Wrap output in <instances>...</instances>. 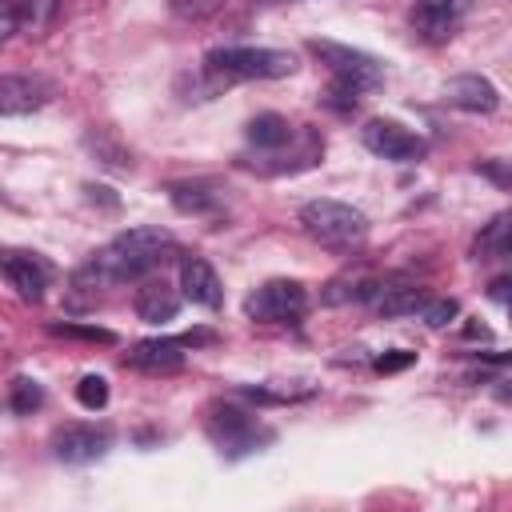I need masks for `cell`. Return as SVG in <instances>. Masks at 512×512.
I'll return each instance as SVG.
<instances>
[{
  "label": "cell",
  "mask_w": 512,
  "mask_h": 512,
  "mask_svg": "<svg viewBox=\"0 0 512 512\" xmlns=\"http://www.w3.org/2000/svg\"><path fill=\"white\" fill-rule=\"evenodd\" d=\"M172 248H176V236H172L168 228L144 224V228L120 232L108 248H100V252L88 260V268L96 272L100 284H120V280H136V276L160 268Z\"/></svg>",
  "instance_id": "cell-1"
},
{
  "label": "cell",
  "mask_w": 512,
  "mask_h": 512,
  "mask_svg": "<svg viewBox=\"0 0 512 512\" xmlns=\"http://www.w3.org/2000/svg\"><path fill=\"white\" fill-rule=\"evenodd\" d=\"M300 224L312 240H320L328 248H352L368 236V216L360 208H352L344 200H328V196L308 200L300 208Z\"/></svg>",
  "instance_id": "cell-2"
},
{
  "label": "cell",
  "mask_w": 512,
  "mask_h": 512,
  "mask_svg": "<svg viewBox=\"0 0 512 512\" xmlns=\"http://www.w3.org/2000/svg\"><path fill=\"white\" fill-rule=\"evenodd\" d=\"M204 68L224 80H280L296 72V56L284 48H212Z\"/></svg>",
  "instance_id": "cell-3"
},
{
  "label": "cell",
  "mask_w": 512,
  "mask_h": 512,
  "mask_svg": "<svg viewBox=\"0 0 512 512\" xmlns=\"http://www.w3.org/2000/svg\"><path fill=\"white\" fill-rule=\"evenodd\" d=\"M308 52L320 56V64L352 92H376L384 84V64L372 52H360V48H348L336 40H308Z\"/></svg>",
  "instance_id": "cell-4"
},
{
  "label": "cell",
  "mask_w": 512,
  "mask_h": 512,
  "mask_svg": "<svg viewBox=\"0 0 512 512\" xmlns=\"http://www.w3.org/2000/svg\"><path fill=\"white\" fill-rule=\"evenodd\" d=\"M304 304H308V292L300 280H268L244 300V316L256 324H280V320H296Z\"/></svg>",
  "instance_id": "cell-5"
},
{
  "label": "cell",
  "mask_w": 512,
  "mask_h": 512,
  "mask_svg": "<svg viewBox=\"0 0 512 512\" xmlns=\"http://www.w3.org/2000/svg\"><path fill=\"white\" fill-rule=\"evenodd\" d=\"M360 140H364L368 152H376V156H384V160H396V164H416V160H424V152H428V144H424L412 128H404L400 120H384V116L368 120V124L360 128Z\"/></svg>",
  "instance_id": "cell-6"
},
{
  "label": "cell",
  "mask_w": 512,
  "mask_h": 512,
  "mask_svg": "<svg viewBox=\"0 0 512 512\" xmlns=\"http://www.w3.org/2000/svg\"><path fill=\"white\" fill-rule=\"evenodd\" d=\"M108 428H96V424H64L52 432V452L56 460L64 464H88V460H100L108 452Z\"/></svg>",
  "instance_id": "cell-7"
},
{
  "label": "cell",
  "mask_w": 512,
  "mask_h": 512,
  "mask_svg": "<svg viewBox=\"0 0 512 512\" xmlns=\"http://www.w3.org/2000/svg\"><path fill=\"white\" fill-rule=\"evenodd\" d=\"M208 432H212L216 444L228 448V452H252L256 440H272V432H260L256 420H252L248 412L232 408V404L212 408V416H208Z\"/></svg>",
  "instance_id": "cell-8"
},
{
  "label": "cell",
  "mask_w": 512,
  "mask_h": 512,
  "mask_svg": "<svg viewBox=\"0 0 512 512\" xmlns=\"http://www.w3.org/2000/svg\"><path fill=\"white\" fill-rule=\"evenodd\" d=\"M184 360H188V352H184V340H176V336H152V340H140L128 348V364L148 376H172L184 368Z\"/></svg>",
  "instance_id": "cell-9"
},
{
  "label": "cell",
  "mask_w": 512,
  "mask_h": 512,
  "mask_svg": "<svg viewBox=\"0 0 512 512\" xmlns=\"http://www.w3.org/2000/svg\"><path fill=\"white\" fill-rule=\"evenodd\" d=\"M56 96V84L44 76H0V116H28Z\"/></svg>",
  "instance_id": "cell-10"
},
{
  "label": "cell",
  "mask_w": 512,
  "mask_h": 512,
  "mask_svg": "<svg viewBox=\"0 0 512 512\" xmlns=\"http://www.w3.org/2000/svg\"><path fill=\"white\" fill-rule=\"evenodd\" d=\"M0 272L8 276V284L24 296V300H44V288H48V276L52 268L36 256V252H4L0 256Z\"/></svg>",
  "instance_id": "cell-11"
},
{
  "label": "cell",
  "mask_w": 512,
  "mask_h": 512,
  "mask_svg": "<svg viewBox=\"0 0 512 512\" xmlns=\"http://www.w3.org/2000/svg\"><path fill=\"white\" fill-rule=\"evenodd\" d=\"M180 296L200 304V308H212V312L224 304L220 276L204 256H184V264H180Z\"/></svg>",
  "instance_id": "cell-12"
},
{
  "label": "cell",
  "mask_w": 512,
  "mask_h": 512,
  "mask_svg": "<svg viewBox=\"0 0 512 512\" xmlns=\"http://www.w3.org/2000/svg\"><path fill=\"white\" fill-rule=\"evenodd\" d=\"M444 100H448L452 108H464V112H484V116L500 108V92H496V84H492L488 76H480V72L452 76V80L444 84Z\"/></svg>",
  "instance_id": "cell-13"
},
{
  "label": "cell",
  "mask_w": 512,
  "mask_h": 512,
  "mask_svg": "<svg viewBox=\"0 0 512 512\" xmlns=\"http://www.w3.org/2000/svg\"><path fill=\"white\" fill-rule=\"evenodd\" d=\"M180 300H184V296H180L172 284H164V280H148L144 288H136V316H140L144 324L176 320Z\"/></svg>",
  "instance_id": "cell-14"
},
{
  "label": "cell",
  "mask_w": 512,
  "mask_h": 512,
  "mask_svg": "<svg viewBox=\"0 0 512 512\" xmlns=\"http://www.w3.org/2000/svg\"><path fill=\"white\" fill-rule=\"evenodd\" d=\"M424 300H428V288H420V284H400V288L380 284V288L372 292V308H376L384 320L416 316V312L424 308Z\"/></svg>",
  "instance_id": "cell-15"
},
{
  "label": "cell",
  "mask_w": 512,
  "mask_h": 512,
  "mask_svg": "<svg viewBox=\"0 0 512 512\" xmlns=\"http://www.w3.org/2000/svg\"><path fill=\"white\" fill-rule=\"evenodd\" d=\"M244 136H248V144L264 148V152H280V148L296 136V128H292L280 112H260V116H252V120H248Z\"/></svg>",
  "instance_id": "cell-16"
},
{
  "label": "cell",
  "mask_w": 512,
  "mask_h": 512,
  "mask_svg": "<svg viewBox=\"0 0 512 512\" xmlns=\"http://www.w3.org/2000/svg\"><path fill=\"white\" fill-rule=\"evenodd\" d=\"M168 196H172V204H176L180 212H188V216H204V212H212V208L220 204V188L208 184V180H176V184L168 188Z\"/></svg>",
  "instance_id": "cell-17"
},
{
  "label": "cell",
  "mask_w": 512,
  "mask_h": 512,
  "mask_svg": "<svg viewBox=\"0 0 512 512\" xmlns=\"http://www.w3.org/2000/svg\"><path fill=\"white\" fill-rule=\"evenodd\" d=\"M56 8H60V0H20L16 20H20L24 32H44L56 20Z\"/></svg>",
  "instance_id": "cell-18"
},
{
  "label": "cell",
  "mask_w": 512,
  "mask_h": 512,
  "mask_svg": "<svg viewBox=\"0 0 512 512\" xmlns=\"http://www.w3.org/2000/svg\"><path fill=\"white\" fill-rule=\"evenodd\" d=\"M476 256L480 260H504L508 256V216L500 212L488 228H484V236L476 240Z\"/></svg>",
  "instance_id": "cell-19"
},
{
  "label": "cell",
  "mask_w": 512,
  "mask_h": 512,
  "mask_svg": "<svg viewBox=\"0 0 512 512\" xmlns=\"http://www.w3.org/2000/svg\"><path fill=\"white\" fill-rule=\"evenodd\" d=\"M412 24H416V32H420L424 40H432V44H444V40H452V32H456V20H452V16L424 12V8H412Z\"/></svg>",
  "instance_id": "cell-20"
},
{
  "label": "cell",
  "mask_w": 512,
  "mask_h": 512,
  "mask_svg": "<svg viewBox=\"0 0 512 512\" xmlns=\"http://www.w3.org/2000/svg\"><path fill=\"white\" fill-rule=\"evenodd\" d=\"M460 316V304L452 300V296H444V300H424V308H420V320H424V328H432V332H440V328H448L452 320Z\"/></svg>",
  "instance_id": "cell-21"
},
{
  "label": "cell",
  "mask_w": 512,
  "mask_h": 512,
  "mask_svg": "<svg viewBox=\"0 0 512 512\" xmlns=\"http://www.w3.org/2000/svg\"><path fill=\"white\" fill-rule=\"evenodd\" d=\"M52 336H68V340H84V344H116V332L96 328V324H48Z\"/></svg>",
  "instance_id": "cell-22"
},
{
  "label": "cell",
  "mask_w": 512,
  "mask_h": 512,
  "mask_svg": "<svg viewBox=\"0 0 512 512\" xmlns=\"http://www.w3.org/2000/svg\"><path fill=\"white\" fill-rule=\"evenodd\" d=\"M40 404H44V388H40L36 380H28V376H16V380H12V408H16L20 416H32Z\"/></svg>",
  "instance_id": "cell-23"
},
{
  "label": "cell",
  "mask_w": 512,
  "mask_h": 512,
  "mask_svg": "<svg viewBox=\"0 0 512 512\" xmlns=\"http://www.w3.org/2000/svg\"><path fill=\"white\" fill-rule=\"evenodd\" d=\"M76 400H80L88 412L104 408V404H108V380H104V376H96V372L80 376V384H76Z\"/></svg>",
  "instance_id": "cell-24"
},
{
  "label": "cell",
  "mask_w": 512,
  "mask_h": 512,
  "mask_svg": "<svg viewBox=\"0 0 512 512\" xmlns=\"http://www.w3.org/2000/svg\"><path fill=\"white\" fill-rule=\"evenodd\" d=\"M168 8H172L180 20H208L212 12L224 8V0H168Z\"/></svg>",
  "instance_id": "cell-25"
},
{
  "label": "cell",
  "mask_w": 512,
  "mask_h": 512,
  "mask_svg": "<svg viewBox=\"0 0 512 512\" xmlns=\"http://www.w3.org/2000/svg\"><path fill=\"white\" fill-rule=\"evenodd\" d=\"M416 8H424V12H440V16L460 20V16L472 8V0H416Z\"/></svg>",
  "instance_id": "cell-26"
},
{
  "label": "cell",
  "mask_w": 512,
  "mask_h": 512,
  "mask_svg": "<svg viewBox=\"0 0 512 512\" xmlns=\"http://www.w3.org/2000/svg\"><path fill=\"white\" fill-rule=\"evenodd\" d=\"M416 360V352H404V348H396V352H384V356H376V372H400V368H408Z\"/></svg>",
  "instance_id": "cell-27"
},
{
  "label": "cell",
  "mask_w": 512,
  "mask_h": 512,
  "mask_svg": "<svg viewBox=\"0 0 512 512\" xmlns=\"http://www.w3.org/2000/svg\"><path fill=\"white\" fill-rule=\"evenodd\" d=\"M356 96H360V92H352L348 84H340V80H336V84H332V92H328V104H332V108H340V112H348V108H356Z\"/></svg>",
  "instance_id": "cell-28"
},
{
  "label": "cell",
  "mask_w": 512,
  "mask_h": 512,
  "mask_svg": "<svg viewBox=\"0 0 512 512\" xmlns=\"http://www.w3.org/2000/svg\"><path fill=\"white\" fill-rule=\"evenodd\" d=\"M16 28H20V20H16V4H0V40H8Z\"/></svg>",
  "instance_id": "cell-29"
},
{
  "label": "cell",
  "mask_w": 512,
  "mask_h": 512,
  "mask_svg": "<svg viewBox=\"0 0 512 512\" xmlns=\"http://www.w3.org/2000/svg\"><path fill=\"white\" fill-rule=\"evenodd\" d=\"M484 172H488V176H492V180H496L500 188L508 184V176H504V168H500V164H484Z\"/></svg>",
  "instance_id": "cell-30"
},
{
  "label": "cell",
  "mask_w": 512,
  "mask_h": 512,
  "mask_svg": "<svg viewBox=\"0 0 512 512\" xmlns=\"http://www.w3.org/2000/svg\"><path fill=\"white\" fill-rule=\"evenodd\" d=\"M508 296V280L500 276V280H492V300H504Z\"/></svg>",
  "instance_id": "cell-31"
},
{
  "label": "cell",
  "mask_w": 512,
  "mask_h": 512,
  "mask_svg": "<svg viewBox=\"0 0 512 512\" xmlns=\"http://www.w3.org/2000/svg\"><path fill=\"white\" fill-rule=\"evenodd\" d=\"M464 332H468V336H472V340H476V336H480V340H488V336H492V332H488V328H484V324H468V328H464Z\"/></svg>",
  "instance_id": "cell-32"
},
{
  "label": "cell",
  "mask_w": 512,
  "mask_h": 512,
  "mask_svg": "<svg viewBox=\"0 0 512 512\" xmlns=\"http://www.w3.org/2000/svg\"><path fill=\"white\" fill-rule=\"evenodd\" d=\"M264 4H292V0H264Z\"/></svg>",
  "instance_id": "cell-33"
}]
</instances>
